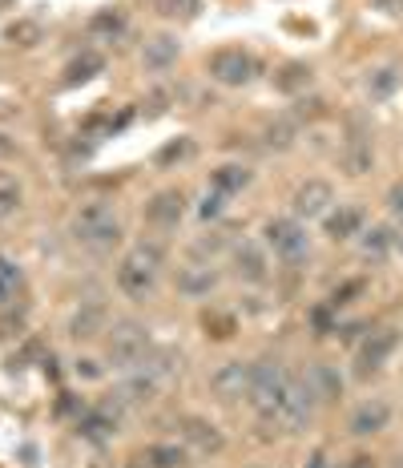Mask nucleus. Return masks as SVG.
Masks as SVG:
<instances>
[{
    "label": "nucleus",
    "instance_id": "423d86ee",
    "mask_svg": "<svg viewBox=\"0 0 403 468\" xmlns=\"http://www.w3.org/2000/svg\"><path fill=\"white\" fill-rule=\"evenodd\" d=\"M145 356H150V335H145V327L117 324L113 335H110V364L130 372V367L145 364Z\"/></svg>",
    "mask_w": 403,
    "mask_h": 468
},
{
    "label": "nucleus",
    "instance_id": "72a5a7b5",
    "mask_svg": "<svg viewBox=\"0 0 403 468\" xmlns=\"http://www.w3.org/2000/svg\"><path fill=\"white\" fill-rule=\"evenodd\" d=\"M194 154V142L190 138H178V142H170L162 154H157V165H170V162H182V158H190Z\"/></svg>",
    "mask_w": 403,
    "mask_h": 468
},
{
    "label": "nucleus",
    "instance_id": "6ab92c4d",
    "mask_svg": "<svg viewBox=\"0 0 403 468\" xmlns=\"http://www.w3.org/2000/svg\"><path fill=\"white\" fill-rule=\"evenodd\" d=\"M250 165H239V162H226V165H218V170L210 174V186L214 190H222L226 198H230V194H242L250 186Z\"/></svg>",
    "mask_w": 403,
    "mask_h": 468
},
{
    "label": "nucleus",
    "instance_id": "473e14b6",
    "mask_svg": "<svg viewBox=\"0 0 403 468\" xmlns=\"http://www.w3.org/2000/svg\"><path fill=\"white\" fill-rule=\"evenodd\" d=\"M90 28H93L97 37H101V33H105V37H117V33L125 28V16H122V13H113V8H110V13L93 16V25H90Z\"/></svg>",
    "mask_w": 403,
    "mask_h": 468
},
{
    "label": "nucleus",
    "instance_id": "393cba45",
    "mask_svg": "<svg viewBox=\"0 0 403 468\" xmlns=\"http://www.w3.org/2000/svg\"><path fill=\"white\" fill-rule=\"evenodd\" d=\"M391 247H396V234H391L387 227L359 230V250H363V255H367V259H383Z\"/></svg>",
    "mask_w": 403,
    "mask_h": 468
},
{
    "label": "nucleus",
    "instance_id": "dca6fc26",
    "mask_svg": "<svg viewBox=\"0 0 403 468\" xmlns=\"http://www.w3.org/2000/svg\"><path fill=\"white\" fill-rule=\"evenodd\" d=\"M182 436H186V444L190 448H198V452H222V432H218V424H210V420H202V416H190V420H182Z\"/></svg>",
    "mask_w": 403,
    "mask_h": 468
},
{
    "label": "nucleus",
    "instance_id": "4468645a",
    "mask_svg": "<svg viewBox=\"0 0 403 468\" xmlns=\"http://www.w3.org/2000/svg\"><path fill=\"white\" fill-rule=\"evenodd\" d=\"M154 392H157V379L154 376L125 379V384L113 392V399H110V412H117V408H145L154 399Z\"/></svg>",
    "mask_w": 403,
    "mask_h": 468
},
{
    "label": "nucleus",
    "instance_id": "5701e85b",
    "mask_svg": "<svg viewBox=\"0 0 403 468\" xmlns=\"http://www.w3.org/2000/svg\"><path fill=\"white\" fill-rule=\"evenodd\" d=\"M371 165H376V150H371V142H363V138H351V145L343 150V170L347 174H367Z\"/></svg>",
    "mask_w": 403,
    "mask_h": 468
},
{
    "label": "nucleus",
    "instance_id": "c9c22d12",
    "mask_svg": "<svg viewBox=\"0 0 403 468\" xmlns=\"http://www.w3.org/2000/svg\"><path fill=\"white\" fill-rule=\"evenodd\" d=\"M222 207H226V194L210 186V190H206V198H202V207H198V214H202V218H218Z\"/></svg>",
    "mask_w": 403,
    "mask_h": 468
},
{
    "label": "nucleus",
    "instance_id": "412c9836",
    "mask_svg": "<svg viewBox=\"0 0 403 468\" xmlns=\"http://www.w3.org/2000/svg\"><path fill=\"white\" fill-rule=\"evenodd\" d=\"M311 384V392H314V399H339L343 396V379H339V372L335 367H327V364H314L307 376H302Z\"/></svg>",
    "mask_w": 403,
    "mask_h": 468
},
{
    "label": "nucleus",
    "instance_id": "a878e982",
    "mask_svg": "<svg viewBox=\"0 0 403 468\" xmlns=\"http://www.w3.org/2000/svg\"><path fill=\"white\" fill-rule=\"evenodd\" d=\"M77 428H81V436H90V441H105V436L117 432V416L110 408H105V412H90Z\"/></svg>",
    "mask_w": 403,
    "mask_h": 468
},
{
    "label": "nucleus",
    "instance_id": "2f4dec72",
    "mask_svg": "<svg viewBox=\"0 0 403 468\" xmlns=\"http://www.w3.org/2000/svg\"><path fill=\"white\" fill-rule=\"evenodd\" d=\"M8 41H13V45H37V41H41V25H37V21H16L13 28H8Z\"/></svg>",
    "mask_w": 403,
    "mask_h": 468
},
{
    "label": "nucleus",
    "instance_id": "f03ea898",
    "mask_svg": "<svg viewBox=\"0 0 403 468\" xmlns=\"http://www.w3.org/2000/svg\"><path fill=\"white\" fill-rule=\"evenodd\" d=\"M291 379L294 376L287 372L282 359H259V364H254V379H250V396L247 399H250V408L262 416V420H274V412H279Z\"/></svg>",
    "mask_w": 403,
    "mask_h": 468
},
{
    "label": "nucleus",
    "instance_id": "b1692460",
    "mask_svg": "<svg viewBox=\"0 0 403 468\" xmlns=\"http://www.w3.org/2000/svg\"><path fill=\"white\" fill-rule=\"evenodd\" d=\"M145 461H150V468H190V452L178 444H150Z\"/></svg>",
    "mask_w": 403,
    "mask_h": 468
},
{
    "label": "nucleus",
    "instance_id": "37998d69",
    "mask_svg": "<svg viewBox=\"0 0 403 468\" xmlns=\"http://www.w3.org/2000/svg\"><path fill=\"white\" fill-rule=\"evenodd\" d=\"M396 468H403V464H396Z\"/></svg>",
    "mask_w": 403,
    "mask_h": 468
},
{
    "label": "nucleus",
    "instance_id": "f3484780",
    "mask_svg": "<svg viewBox=\"0 0 403 468\" xmlns=\"http://www.w3.org/2000/svg\"><path fill=\"white\" fill-rule=\"evenodd\" d=\"M105 324H110L105 307L101 303H85L73 319H69V335H73V339H97L105 331Z\"/></svg>",
    "mask_w": 403,
    "mask_h": 468
},
{
    "label": "nucleus",
    "instance_id": "20e7f679",
    "mask_svg": "<svg viewBox=\"0 0 403 468\" xmlns=\"http://www.w3.org/2000/svg\"><path fill=\"white\" fill-rule=\"evenodd\" d=\"M262 234H267V247L279 255L282 262H302L307 259V227H302L299 218H270L267 227H262Z\"/></svg>",
    "mask_w": 403,
    "mask_h": 468
},
{
    "label": "nucleus",
    "instance_id": "79ce46f5",
    "mask_svg": "<svg viewBox=\"0 0 403 468\" xmlns=\"http://www.w3.org/2000/svg\"><path fill=\"white\" fill-rule=\"evenodd\" d=\"M396 250H399V255H403V227L396 230Z\"/></svg>",
    "mask_w": 403,
    "mask_h": 468
},
{
    "label": "nucleus",
    "instance_id": "39448f33",
    "mask_svg": "<svg viewBox=\"0 0 403 468\" xmlns=\"http://www.w3.org/2000/svg\"><path fill=\"white\" fill-rule=\"evenodd\" d=\"M314 404H319V399H314L307 379H291L287 396H282L279 412H274V424H279L282 432H302V428L311 424V416H314Z\"/></svg>",
    "mask_w": 403,
    "mask_h": 468
},
{
    "label": "nucleus",
    "instance_id": "c85d7f7f",
    "mask_svg": "<svg viewBox=\"0 0 403 468\" xmlns=\"http://www.w3.org/2000/svg\"><path fill=\"white\" fill-rule=\"evenodd\" d=\"M274 85H279L282 93H299V90H307V85H311V69L294 61V65H287V69L274 77Z\"/></svg>",
    "mask_w": 403,
    "mask_h": 468
},
{
    "label": "nucleus",
    "instance_id": "7c9ffc66",
    "mask_svg": "<svg viewBox=\"0 0 403 468\" xmlns=\"http://www.w3.org/2000/svg\"><path fill=\"white\" fill-rule=\"evenodd\" d=\"M16 207H21V186L13 178H0V218L16 214Z\"/></svg>",
    "mask_w": 403,
    "mask_h": 468
},
{
    "label": "nucleus",
    "instance_id": "a211bd4d",
    "mask_svg": "<svg viewBox=\"0 0 403 468\" xmlns=\"http://www.w3.org/2000/svg\"><path fill=\"white\" fill-rule=\"evenodd\" d=\"M234 271L247 282H267V255L254 242H242V247H234Z\"/></svg>",
    "mask_w": 403,
    "mask_h": 468
},
{
    "label": "nucleus",
    "instance_id": "a19ab883",
    "mask_svg": "<svg viewBox=\"0 0 403 468\" xmlns=\"http://www.w3.org/2000/svg\"><path fill=\"white\" fill-rule=\"evenodd\" d=\"M307 468H331V456L319 448V452H311V456H307Z\"/></svg>",
    "mask_w": 403,
    "mask_h": 468
},
{
    "label": "nucleus",
    "instance_id": "6e6552de",
    "mask_svg": "<svg viewBox=\"0 0 403 468\" xmlns=\"http://www.w3.org/2000/svg\"><path fill=\"white\" fill-rule=\"evenodd\" d=\"M396 347H399V335L391 327H379V331H371L367 339L359 344V351H355V376H376L383 364H387L391 356H396Z\"/></svg>",
    "mask_w": 403,
    "mask_h": 468
},
{
    "label": "nucleus",
    "instance_id": "cd10ccee",
    "mask_svg": "<svg viewBox=\"0 0 403 468\" xmlns=\"http://www.w3.org/2000/svg\"><path fill=\"white\" fill-rule=\"evenodd\" d=\"M101 69H105V61H101V57H97V53H85V57H77V61L65 69V81H69V85H77V81H90V77H97Z\"/></svg>",
    "mask_w": 403,
    "mask_h": 468
},
{
    "label": "nucleus",
    "instance_id": "e433bc0d",
    "mask_svg": "<svg viewBox=\"0 0 403 468\" xmlns=\"http://www.w3.org/2000/svg\"><path fill=\"white\" fill-rule=\"evenodd\" d=\"M387 210L396 214V218H403V182H396V186L387 190Z\"/></svg>",
    "mask_w": 403,
    "mask_h": 468
},
{
    "label": "nucleus",
    "instance_id": "aec40b11",
    "mask_svg": "<svg viewBox=\"0 0 403 468\" xmlns=\"http://www.w3.org/2000/svg\"><path fill=\"white\" fill-rule=\"evenodd\" d=\"M403 85V69H396V65H379V69L367 73V81H363V90H367L371 101H387L391 93H396Z\"/></svg>",
    "mask_w": 403,
    "mask_h": 468
},
{
    "label": "nucleus",
    "instance_id": "9d476101",
    "mask_svg": "<svg viewBox=\"0 0 403 468\" xmlns=\"http://www.w3.org/2000/svg\"><path fill=\"white\" fill-rule=\"evenodd\" d=\"M331 202H335V190H331V182L307 178L299 190H294L291 207H294V218H319V214H327Z\"/></svg>",
    "mask_w": 403,
    "mask_h": 468
},
{
    "label": "nucleus",
    "instance_id": "0eeeda50",
    "mask_svg": "<svg viewBox=\"0 0 403 468\" xmlns=\"http://www.w3.org/2000/svg\"><path fill=\"white\" fill-rule=\"evenodd\" d=\"M254 73H259V61H254L247 48H218V53L210 57V77L218 85H230V90L250 85Z\"/></svg>",
    "mask_w": 403,
    "mask_h": 468
},
{
    "label": "nucleus",
    "instance_id": "2eb2a0df",
    "mask_svg": "<svg viewBox=\"0 0 403 468\" xmlns=\"http://www.w3.org/2000/svg\"><path fill=\"white\" fill-rule=\"evenodd\" d=\"M174 61H178V41H174L170 33H157V37H150V41H145L142 65H145L150 73H165Z\"/></svg>",
    "mask_w": 403,
    "mask_h": 468
},
{
    "label": "nucleus",
    "instance_id": "f704fd0d",
    "mask_svg": "<svg viewBox=\"0 0 403 468\" xmlns=\"http://www.w3.org/2000/svg\"><path fill=\"white\" fill-rule=\"evenodd\" d=\"M198 8H202V0H162V13L165 16H198Z\"/></svg>",
    "mask_w": 403,
    "mask_h": 468
},
{
    "label": "nucleus",
    "instance_id": "ddd939ff",
    "mask_svg": "<svg viewBox=\"0 0 403 468\" xmlns=\"http://www.w3.org/2000/svg\"><path fill=\"white\" fill-rule=\"evenodd\" d=\"M214 287H218V271L210 262H190V267L178 271V291L186 299H206Z\"/></svg>",
    "mask_w": 403,
    "mask_h": 468
},
{
    "label": "nucleus",
    "instance_id": "f257e3e1",
    "mask_svg": "<svg viewBox=\"0 0 403 468\" xmlns=\"http://www.w3.org/2000/svg\"><path fill=\"white\" fill-rule=\"evenodd\" d=\"M162 262H165L162 242H137L130 255L122 259V267H117V287H122V295H130V299L154 295Z\"/></svg>",
    "mask_w": 403,
    "mask_h": 468
},
{
    "label": "nucleus",
    "instance_id": "7ed1b4c3",
    "mask_svg": "<svg viewBox=\"0 0 403 468\" xmlns=\"http://www.w3.org/2000/svg\"><path fill=\"white\" fill-rule=\"evenodd\" d=\"M73 239L90 250H110L117 239H122V222L110 202H85L81 210L73 214Z\"/></svg>",
    "mask_w": 403,
    "mask_h": 468
},
{
    "label": "nucleus",
    "instance_id": "ea45409f",
    "mask_svg": "<svg viewBox=\"0 0 403 468\" xmlns=\"http://www.w3.org/2000/svg\"><path fill=\"white\" fill-rule=\"evenodd\" d=\"M77 376H85V379H97V376H101V367H97L93 359H81V364H77Z\"/></svg>",
    "mask_w": 403,
    "mask_h": 468
},
{
    "label": "nucleus",
    "instance_id": "9b49d317",
    "mask_svg": "<svg viewBox=\"0 0 403 468\" xmlns=\"http://www.w3.org/2000/svg\"><path fill=\"white\" fill-rule=\"evenodd\" d=\"M182 214H186V194L182 190H157L154 198L145 202V222H150V227L170 230V227L182 222Z\"/></svg>",
    "mask_w": 403,
    "mask_h": 468
},
{
    "label": "nucleus",
    "instance_id": "bb28decb",
    "mask_svg": "<svg viewBox=\"0 0 403 468\" xmlns=\"http://www.w3.org/2000/svg\"><path fill=\"white\" fill-rule=\"evenodd\" d=\"M294 133H299V122H294V117H282V122H270V125H267L262 142H267L270 150H291V145H294Z\"/></svg>",
    "mask_w": 403,
    "mask_h": 468
},
{
    "label": "nucleus",
    "instance_id": "1a4fd4ad",
    "mask_svg": "<svg viewBox=\"0 0 403 468\" xmlns=\"http://www.w3.org/2000/svg\"><path fill=\"white\" fill-rule=\"evenodd\" d=\"M250 379H254V364H250V359H230V364H222L218 372H214L210 388H214V396H218V399L234 404V399H247L250 396Z\"/></svg>",
    "mask_w": 403,
    "mask_h": 468
},
{
    "label": "nucleus",
    "instance_id": "58836bf2",
    "mask_svg": "<svg viewBox=\"0 0 403 468\" xmlns=\"http://www.w3.org/2000/svg\"><path fill=\"white\" fill-rule=\"evenodd\" d=\"M376 8H379V13H387V16H399L403 13V0H376Z\"/></svg>",
    "mask_w": 403,
    "mask_h": 468
},
{
    "label": "nucleus",
    "instance_id": "4be33fe9",
    "mask_svg": "<svg viewBox=\"0 0 403 468\" xmlns=\"http://www.w3.org/2000/svg\"><path fill=\"white\" fill-rule=\"evenodd\" d=\"M359 230H363V210H359V207H339V210L327 214V234H331L335 242L355 239Z\"/></svg>",
    "mask_w": 403,
    "mask_h": 468
},
{
    "label": "nucleus",
    "instance_id": "c756f323",
    "mask_svg": "<svg viewBox=\"0 0 403 468\" xmlns=\"http://www.w3.org/2000/svg\"><path fill=\"white\" fill-rule=\"evenodd\" d=\"M16 287H21V271L8 259H0V303H8V299L16 295Z\"/></svg>",
    "mask_w": 403,
    "mask_h": 468
},
{
    "label": "nucleus",
    "instance_id": "4c0bfd02",
    "mask_svg": "<svg viewBox=\"0 0 403 468\" xmlns=\"http://www.w3.org/2000/svg\"><path fill=\"white\" fill-rule=\"evenodd\" d=\"M343 468H379V461H376L371 452H355V456H351V461L343 464Z\"/></svg>",
    "mask_w": 403,
    "mask_h": 468
},
{
    "label": "nucleus",
    "instance_id": "f8f14e48",
    "mask_svg": "<svg viewBox=\"0 0 403 468\" xmlns=\"http://www.w3.org/2000/svg\"><path fill=\"white\" fill-rule=\"evenodd\" d=\"M387 424H391V404L387 399H363L355 412H351V420H347L351 436H376Z\"/></svg>",
    "mask_w": 403,
    "mask_h": 468
}]
</instances>
